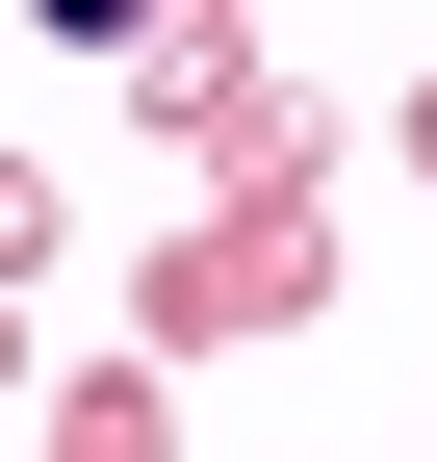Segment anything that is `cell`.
Returning <instances> with one entry per match:
<instances>
[{
    "label": "cell",
    "mask_w": 437,
    "mask_h": 462,
    "mask_svg": "<svg viewBox=\"0 0 437 462\" xmlns=\"http://www.w3.org/2000/svg\"><path fill=\"white\" fill-rule=\"evenodd\" d=\"M51 26H78V51H129V26H154V0H51Z\"/></svg>",
    "instance_id": "6da1fadb"
}]
</instances>
